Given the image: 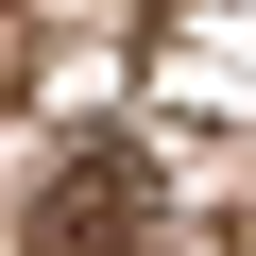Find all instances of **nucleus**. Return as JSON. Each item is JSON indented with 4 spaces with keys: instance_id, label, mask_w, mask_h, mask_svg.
Wrapping results in <instances>:
<instances>
[{
    "instance_id": "f257e3e1",
    "label": "nucleus",
    "mask_w": 256,
    "mask_h": 256,
    "mask_svg": "<svg viewBox=\"0 0 256 256\" xmlns=\"http://www.w3.org/2000/svg\"><path fill=\"white\" fill-rule=\"evenodd\" d=\"M52 239H137V154H86L52 188Z\"/></svg>"
}]
</instances>
